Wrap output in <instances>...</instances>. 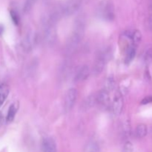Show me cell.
<instances>
[{
	"label": "cell",
	"mask_w": 152,
	"mask_h": 152,
	"mask_svg": "<svg viewBox=\"0 0 152 152\" xmlns=\"http://www.w3.org/2000/svg\"><path fill=\"white\" fill-rule=\"evenodd\" d=\"M133 151L134 147L132 142H129V141L125 142L124 145H123V152H133Z\"/></svg>",
	"instance_id": "cb8c5ba5"
},
{
	"label": "cell",
	"mask_w": 152,
	"mask_h": 152,
	"mask_svg": "<svg viewBox=\"0 0 152 152\" xmlns=\"http://www.w3.org/2000/svg\"><path fill=\"white\" fill-rule=\"evenodd\" d=\"M3 32H4V27L0 25V35H1L3 34Z\"/></svg>",
	"instance_id": "484cf974"
},
{
	"label": "cell",
	"mask_w": 152,
	"mask_h": 152,
	"mask_svg": "<svg viewBox=\"0 0 152 152\" xmlns=\"http://www.w3.org/2000/svg\"><path fill=\"white\" fill-rule=\"evenodd\" d=\"M110 57H111V50L110 49H105L100 53H99L98 56H96V59L94 64L93 70H92L94 75H99V74L102 73Z\"/></svg>",
	"instance_id": "3957f363"
},
{
	"label": "cell",
	"mask_w": 152,
	"mask_h": 152,
	"mask_svg": "<svg viewBox=\"0 0 152 152\" xmlns=\"http://www.w3.org/2000/svg\"><path fill=\"white\" fill-rule=\"evenodd\" d=\"M96 95H91V96H89L88 97L85 99L83 105H82V107H83V110L86 111V110H88L91 107L94 106V105H96Z\"/></svg>",
	"instance_id": "9a60e30c"
},
{
	"label": "cell",
	"mask_w": 152,
	"mask_h": 152,
	"mask_svg": "<svg viewBox=\"0 0 152 152\" xmlns=\"http://www.w3.org/2000/svg\"><path fill=\"white\" fill-rule=\"evenodd\" d=\"M37 0H25V2L23 4V8L22 10L25 13H28L31 11L34 7Z\"/></svg>",
	"instance_id": "d6986e66"
},
{
	"label": "cell",
	"mask_w": 152,
	"mask_h": 152,
	"mask_svg": "<svg viewBox=\"0 0 152 152\" xmlns=\"http://www.w3.org/2000/svg\"><path fill=\"white\" fill-rule=\"evenodd\" d=\"M114 80L113 78H108V80H106L105 82V88H104L106 89L108 91H111L114 89Z\"/></svg>",
	"instance_id": "44dd1931"
},
{
	"label": "cell",
	"mask_w": 152,
	"mask_h": 152,
	"mask_svg": "<svg viewBox=\"0 0 152 152\" xmlns=\"http://www.w3.org/2000/svg\"><path fill=\"white\" fill-rule=\"evenodd\" d=\"M123 134L124 135V137H129L131 134V128L130 125L129 124L128 122L126 123H124L123 126Z\"/></svg>",
	"instance_id": "603a6c76"
},
{
	"label": "cell",
	"mask_w": 152,
	"mask_h": 152,
	"mask_svg": "<svg viewBox=\"0 0 152 152\" xmlns=\"http://www.w3.org/2000/svg\"><path fill=\"white\" fill-rule=\"evenodd\" d=\"M42 148L43 152H57L56 142L51 137H45L42 140Z\"/></svg>",
	"instance_id": "7c38bea8"
},
{
	"label": "cell",
	"mask_w": 152,
	"mask_h": 152,
	"mask_svg": "<svg viewBox=\"0 0 152 152\" xmlns=\"http://www.w3.org/2000/svg\"><path fill=\"white\" fill-rule=\"evenodd\" d=\"M123 108V98L120 93L116 94L114 99L112 100V103L111 105V109L114 115H119L121 114L122 110Z\"/></svg>",
	"instance_id": "52a82bcc"
},
{
	"label": "cell",
	"mask_w": 152,
	"mask_h": 152,
	"mask_svg": "<svg viewBox=\"0 0 152 152\" xmlns=\"http://www.w3.org/2000/svg\"><path fill=\"white\" fill-rule=\"evenodd\" d=\"M150 102H152V96H148V97L144 98L141 103H142V105H145V104H148L150 103Z\"/></svg>",
	"instance_id": "d4e9b609"
},
{
	"label": "cell",
	"mask_w": 152,
	"mask_h": 152,
	"mask_svg": "<svg viewBox=\"0 0 152 152\" xmlns=\"http://www.w3.org/2000/svg\"><path fill=\"white\" fill-rule=\"evenodd\" d=\"M123 37L127 38L131 43L137 45L140 42L141 39H142V34L137 30H132V31H126L123 34Z\"/></svg>",
	"instance_id": "8fae6325"
},
{
	"label": "cell",
	"mask_w": 152,
	"mask_h": 152,
	"mask_svg": "<svg viewBox=\"0 0 152 152\" xmlns=\"http://www.w3.org/2000/svg\"><path fill=\"white\" fill-rule=\"evenodd\" d=\"M10 17H11L12 21H13V23L15 25H19V16L18 14V13L16 11H15L14 10H11L10 11Z\"/></svg>",
	"instance_id": "7402d4cb"
},
{
	"label": "cell",
	"mask_w": 152,
	"mask_h": 152,
	"mask_svg": "<svg viewBox=\"0 0 152 152\" xmlns=\"http://www.w3.org/2000/svg\"><path fill=\"white\" fill-rule=\"evenodd\" d=\"M136 45L130 44L128 46L126 51V57H125V62L126 64H130L132 61H133L135 56H136Z\"/></svg>",
	"instance_id": "4fadbf2b"
},
{
	"label": "cell",
	"mask_w": 152,
	"mask_h": 152,
	"mask_svg": "<svg viewBox=\"0 0 152 152\" xmlns=\"http://www.w3.org/2000/svg\"><path fill=\"white\" fill-rule=\"evenodd\" d=\"M97 16L106 22H112L115 17L114 6L110 0H103L98 5L96 9Z\"/></svg>",
	"instance_id": "7a4b0ae2"
},
{
	"label": "cell",
	"mask_w": 152,
	"mask_h": 152,
	"mask_svg": "<svg viewBox=\"0 0 152 152\" xmlns=\"http://www.w3.org/2000/svg\"><path fill=\"white\" fill-rule=\"evenodd\" d=\"M37 34L34 32H28L26 34V36L24 38L23 42H22V45H23V48L26 51H30L34 48L35 46L36 43H37Z\"/></svg>",
	"instance_id": "ba28073f"
},
{
	"label": "cell",
	"mask_w": 152,
	"mask_h": 152,
	"mask_svg": "<svg viewBox=\"0 0 152 152\" xmlns=\"http://www.w3.org/2000/svg\"><path fill=\"white\" fill-rule=\"evenodd\" d=\"M18 107L16 103H13L10 105V108H9L8 111H7V122H12L13 120H14V117L16 116V112H17Z\"/></svg>",
	"instance_id": "e0dca14e"
},
{
	"label": "cell",
	"mask_w": 152,
	"mask_h": 152,
	"mask_svg": "<svg viewBox=\"0 0 152 152\" xmlns=\"http://www.w3.org/2000/svg\"><path fill=\"white\" fill-rule=\"evenodd\" d=\"M9 92H10V88L7 84L3 83L0 85V106L5 102L9 95Z\"/></svg>",
	"instance_id": "5bb4252c"
},
{
	"label": "cell",
	"mask_w": 152,
	"mask_h": 152,
	"mask_svg": "<svg viewBox=\"0 0 152 152\" xmlns=\"http://www.w3.org/2000/svg\"><path fill=\"white\" fill-rule=\"evenodd\" d=\"M77 99V90L71 88L67 91L64 99V108L65 111H69L74 108V104Z\"/></svg>",
	"instance_id": "8992f818"
},
{
	"label": "cell",
	"mask_w": 152,
	"mask_h": 152,
	"mask_svg": "<svg viewBox=\"0 0 152 152\" xmlns=\"http://www.w3.org/2000/svg\"><path fill=\"white\" fill-rule=\"evenodd\" d=\"M99 146L96 141H90L86 145L84 152H99Z\"/></svg>",
	"instance_id": "ac0fdd59"
},
{
	"label": "cell",
	"mask_w": 152,
	"mask_h": 152,
	"mask_svg": "<svg viewBox=\"0 0 152 152\" xmlns=\"http://www.w3.org/2000/svg\"><path fill=\"white\" fill-rule=\"evenodd\" d=\"M85 28H86V20L82 16L77 18V20L75 21L74 32L67 43V53L71 54L77 50L84 35Z\"/></svg>",
	"instance_id": "6da1fadb"
},
{
	"label": "cell",
	"mask_w": 152,
	"mask_h": 152,
	"mask_svg": "<svg viewBox=\"0 0 152 152\" xmlns=\"http://www.w3.org/2000/svg\"><path fill=\"white\" fill-rule=\"evenodd\" d=\"M96 104L101 106H108L110 103L109 91L103 88L99 91V93L96 95Z\"/></svg>",
	"instance_id": "30bf717a"
},
{
	"label": "cell",
	"mask_w": 152,
	"mask_h": 152,
	"mask_svg": "<svg viewBox=\"0 0 152 152\" xmlns=\"http://www.w3.org/2000/svg\"><path fill=\"white\" fill-rule=\"evenodd\" d=\"M144 62L146 64H149L152 62V48H149L145 51L144 54Z\"/></svg>",
	"instance_id": "ffe728a7"
},
{
	"label": "cell",
	"mask_w": 152,
	"mask_h": 152,
	"mask_svg": "<svg viewBox=\"0 0 152 152\" xmlns=\"http://www.w3.org/2000/svg\"><path fill=\"white\" fill-rule=\"evenodd\" d=\"M56 24L43 22L45 40L49 45H53L56 40Z\"/></svg>",
	"instance_id": "5b68a950"
},
{
	"label": "cell",
	"mask_w": 152,
	"mask_h": 152,
	"mask_svg": "<svg viewBox=\"0 0 152 152\" xmlns=\"http://www.w3.org/2000/svg\"><path fill=\"white\" fill-rule=\"evenodd\" d=\"M82 3L83 0H67L62 6L63 16H69L74 14L80 8Z\"/></svg>",
	"instance_id": "277c9868"
},
{
	"label": "cell",
	"mask_w": 152,
	"mask_h": 152,
	"mask_svg": "<svg viewBox=\"0 0 152 152\" xmlns=\"http://www.w3.org/2000/svg\"><path fill=\"white\" fill-rule=\"evenodd\" d=\"M89 75H90V69H89L88 66L83 65V66H80L76 71L74 80L77 83H81V82L87 80Z\"/></svg>",
	"instance_id": "9c48e42d"
},
{
	"label": "cell",
	"mask_w": 152,
	"mask_h": 152,
	"mask_svg": "<svg viewBox=\"0 0 152 152\" xmlns=\"http://www.w3.org/2000/svg\"><path fill=\"white\" fill-rule=\"evenodd\" d=\"M148 133V128L145 124H140L135 129V134L137 138H143Z\"/></svg>",
	"instance_id": "2e32d148"
},
{
	"label": "cell",
	"mask_w": 152,
	"mask_h": 152,
	"mask_svg": "<svg viewBox=\"0 0 152 152\" xmlns=\"http://www.w3.org/2000/svg\"><path fill=\"white\" fill-rule=\"evenodd\" d=\"M1 117L0 116V124H1Z\"/></svg>",
	"instance_id": "4316f807"
}]
</instances>
